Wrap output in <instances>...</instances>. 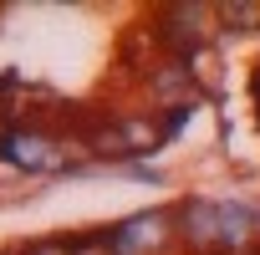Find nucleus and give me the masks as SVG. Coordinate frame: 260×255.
I'll return each mask as SVG.
<instances>
[{"label":"nucleus","mask_w":260,"mask_h":255,"mask_svg":"<svg viewBox=\"0 0 260 255\" xmlns=\"http://www.w3.org/2000/svg\"><path fill=\"white\" fill-rule=\"evenodd\" d=\"M169 240V214L164 209H143V214H127L122 225H112V245L117 255H153Z\"/></svg>","instance_id":"nucleus-1"},{"label":"nucleus","mask_w":260,"mask_h":255,"mask_svg":"<svg viewBox=\"0 0 260 255\" xmlns=\"http://www.w3.org/2000/svg\"><path fill=\"white\" fill-rule=\"evenodd\" d=\"M0 158L16 164V169H41V164H51V143L36 128H11V133L0 138Z\"/></svg>","instance_id":"nucleus-2"},{"label":"nucleus","mask_w":260,"mask_h":255,"mask_svg":"<svg viewBox=\"0 0 260 255\" xmlns=\"http://www.w3.org/2000/svg\"><path fill=\"white\" fill-rule=\"evenodd\" d=\"M260 230V214L250 204H219V245L224 250H245Z\"/></svg>","instance_id":"nucleus-3"},{"label":"nucleus","mask_w":260,"mask_h":255,"mask_svg":"<svg viewBox=\"0 0 260 255\" xmlns=\"http://www.w3.org/2000/svg\"><path fill=\"white\" fill-rule=\"evenodd\" d=\"M184 240L194 250H214L219 245V204H184Z\"/></svg>","instance_id":"nucleus-4"},{"label":"nucleus","mask_w":260,"mask_h":255,"mask_svg":"<svg viewBox=\"0 0 260 255\" xmlns=\"http://www.w3.org/2000/svg\"><path fill=\"white\" fill-rule=\"evenodd\" d=\"M153 143H158V128H153V122H138V117H133V122L117 128V153H143V148H153Z\"/></svg>","instance_id":"nucleus-5"},{"label":"nucleus","mask_w":260,"mask_h":255,"mask_svg":"<svg viewBox=\"0 0 260 255\" xmlns=\"http://www.w3.org/2000/svg\"><path fill=\"white\" fill-rule=\"evenodd\" d=\"M72 255H117V245H112V230H97V235H82V240H72Z\"/></svg>","instance_id":"nucleus-6"},{"label":"nucleus","mask_w":260,"mask_h":255,"mask_svg":"<svg viewBox=\"0 0 260 255\" xmlns=\"http://www.w3.org/2000/svg\"><path fill=\"white\" fill-rule=\"evenodd\" d=\"M230 26H260V11H224Z\"/></svg>","instance_id":"nucleus-7"},{"label":"nucleus","mask_w":260,"mask_h":255,"mask_svg":"<svg viewBox=\"0 0 260 255\" xmlns=\"http://www.w3.org/2000/svg\"><path fill=\"white\" fill-rule=\"evenodd\" d=\"M26 255H72V250H61L56 240H41V245H26Z\"/></svg>","instance_id":"nucleus-8"}]
</instances>
